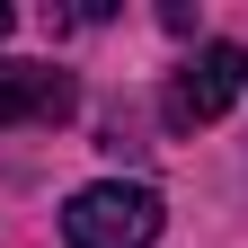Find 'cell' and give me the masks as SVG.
<instances>
[{
  "mask_svg": "<svg viewBox=\"0 0 248 248\" xmlns=\"http://www.w3.org/2000/svg\"><path fill=\"white\" fill-rule=\"evenodd\" d=\"M160 222H169L160 195L151 186H124V177H98V186H80L62 204V239L71 248H151Z\"/></svg>",
  "mask_w": 248,
  "mask_h": 248,
  "instance_id": "cell-1",
  "label": "cell"
},
{
  "mask_svg": "<svg viewBox=\"0 0 248 248\" xmlns=\"http://www.w3.org/2000/svg\"><path fill=\"white\" fill-rule=\"evenodd\" d=\"M248 89V53L239 45H204L186 71L169 80V98H160V115L177 124V133H195V124H213V115H231V98Z\"/></svg>",
  "mask_w": 248,
  "mask_h": 248,
  "instance_id": "cell-2",
  "label": "cell"
},
{
  "mask_svg": "<svg viewBox=\"0 0 248 248\" xmlns=\"http://www.w3.org/2000/svg\"><path fill=\"white\" fill-rule=\"evenodd\" d=\"M71 115V71L53 62H0V133L9 124H62Z\"/></svg>",
  "mask_w": 248,
  "mask_h": 248,
  "instance_id": "cell-3",
  "label": "cell"
},
{
  "mask_svg": "<svg viewBox=\"0 0 248 248\" xmlns=\"http://www.w3.org/2000/svg\"><path fill=\"white\" fill-rule=\"evenodd\" d=\"M9 27H18V9H0V36H9Z\"/></svg>",
  "mask_w": 248,
  "mask_h": 248,
  "instance_id": "cell-4",
  "label": "cell"
}]
</instances>
